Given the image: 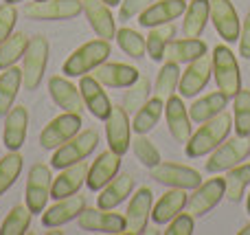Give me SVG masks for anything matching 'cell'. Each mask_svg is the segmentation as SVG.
Listing matches in <instances>:
<instances>
[{
    "label": "cell",
    "mask_w": 250,
    "mask_h": 235,
    "mask_svg": "<svg viewBox=\"0 0 250 235\" xmlns=\"http://www.w3.org/2000/svg\"><path fill=\"white\" fill-rule=\"evenodd\" d=\"M16 22H18V9L16 4L11 2H4L0 4V44L13 33L16 29Z\"/></svg>",
    "instance_id": "44"
},
{
    "label": "cell",
    "mask_w": 250,
    "mask_h": 235,
    "mask_svg": "<svg viewBox=\"0 0 250 235\" xmlns=\"http://www.w3.org/2000/svg\"><path fill=\"white\" fill-rule=\"evenodd\" d=\"M48 92H51L53 101H55L57 106H60L64 112H75V114H82L83 112V99H82V92H79V88L75 86V84H70L68 79L60 77V75H55V77L48 79Z\"/></svg>",
    "instance_id": "24"
},
{
    "label": "cell",
    "mask_w": 250,
    "mask_h": 235,
    "mask_svg": "<svg viewBox=\"0 0 250 235\" xmlns=\"http://www.w3.org/2000/svg\"><path fill=\"white\" fill-rule=\"evenodd\" d=\"M132 189H134L132 174H121V176L117 174L97 196V207L99 209H117L125 198L132 193Z\"/></svg>",
    "instance_id": "29"
},
{
    "label": "cell",
    "mask_w": 250,
    "mask_h": 235,
    "mask_svg": "<svg viewBox=\"0 0 250 235\" xmlns=\"http://www.w3.org/2000/svg\"><path fill=\"white\" fill-rule=\"evenodd\" d=\"M239 55L250 60V11H248V16L244 18L242 33H239Z\"/></svg>",
    "instance_id": "47"
},
{
    "label": "cell",
    "mask_w": 250,
    "mask_h": 235,
    "mask_svg": "<svg viewBox=\"0 0 250 235\" xmlns=\"http://www.w3.org/2000/svg\"><path fill=\"white\" fill-rule=\"evenodd\" d=\"M132 145H134V154H136V158L143 163L145 167H149V170H154L156 165H160V152L156 150V145L151 143L149 139H147L145 134H138V136H134V141H132Z\"/></svg>",
    "instance_id": "43"
},
{
    "label": "cell",
    "mask_w": 250,
    "mask_h": 235,
    "mask_svg": "<svg viewBox=\"0 0 250 235\" xmlns=\"http://www.w3.org/2000/svg\"><path fill=\"white\" fill-rule=\"evenodd\" d=\"M185 11H187V0H154V2L138 16V22H141V26H145V29H151V26L173 22Z\"/></svg>",
    "instance_id": "22"
},
{
    "label": "cell",
    "mask_w": 250,
    "mask_h": 235,
    "mask_svg": "<svg viewBox=\"0 0 250 235\" xmlns=\"http://www.w3.org/2000/svg\"><path fill=\"white\" fill-rule=\"evenodd\" d=\"M79 92H82L83 106L90 110L92 117L97 119H108L112 112V104H110L108 95L104 90V84L95 77V75H82V82H79Z\"/></svg>",
    "instance_id": "16"
},
{
    "label": "cell",
    "mask_w": 250,
    "mask_h": 235,
    "mask_svg": "<svg viewBox=\"0 0 250 235\" xmlns=\"http://www.w3.org/2000/svg\"><path fill=\"white\" fill-rule=\"evenodd\" d=\"M22 165H24V158L18 152H9L0 161V196L16 185V180L22 174Z\"/></svg>",
    "instance_id": "39"
},
{
    "label": "cell",
    "mask_w": 250,
    "mask_h": 235,
    "mask_svg": "<svg viewBox=\"0 0 250 235\" xmlns=\"http://www.w3.org/2000/svg\"><path fill=\"white\" fill-rule=\"evenodd\" d=\"M211 22L224 42H239L242 24H239V16L230 0H211Z\"/></svg>",
    "instance_id": "15"
},
{
    "label": "cell",
    "mask_w": 250,
    "mask_h": 235,
    "mask_svg": "<svg viewBox=\"0 0 250 235\" xmlns=\"http://www.w3.org/2000/svg\"><path fill=\"white\" fill-rule=\"evenodd\" d=\"M149 88H151V84L145 75H141L132 86H127L125 97H123V108L127 110V114H134L147 99H149Z\"/></svg>",
    "instance_id": "40"
},
{
    "label": "cell",
    "mask_w": 250,
    "mask_h": 235,
    "mask_svg": "<svg viewBox=\"0 0 250 235\" xmlns=\"http://www.w3.org/2000/svg\"><path fill=\"white\" fill-rule=\"evenodd\" d=\"M180 68L173 62H165L163 68H160L158 77H156V86H154V97L167 101L173 95V90H178V84H180Z\"/></svg>",
    "instance_id": "37"
},
{
    "label": "cell",
    "mask_w": 250,
    "mask_h": 235,
    "mask_svg": "<svg viewBox=\"0 0 250 235\" xmlns=\"http://www.w3.org/2000/svg\"><path fill=\"white\" fill-rule=\"evenodd\" d=\"M239 235H250V224H246V227L239 231Z\"/></svg>",
    "instance_id": "49"
},
{
    "label": "cell",
    "mask_w": 250,
    "mask_h": 235,
    "mask_svg": "<svg viewBox=\"0 0 250 235\" xmlns=\"http://www.w3.org/2000/svg\"><path fill=\"white\" fill-rule=\"evenodd\" d=\"M53 187V176L51 167L44 163H35L29 170V178H26V207L31 214H44L46 209V200L51 198Z\"/></svg>",
    "instance_id": "7"
},
{
    "label": "cell",
    "mask_w": 250,
    "mask_h": 235,
    "mask_svg": "<svg viewBox=\"0 0 250 235\" xmlns=\"http://www.w3.org/2000/svg\"><path fill=\"white\" fill-rule=\"evenodd\" d=\"M4 2H11V4H16V2H22V0H4Z\"/></svg>",
    "instance_id": "51"
},
{
    "label": "cell",
    "mask_w": 250,
    "mask_h": 235,
    "mask_svg": "<svg viewBox=\"0 0 250 235\" xmlns=\"http://www.w3.org/2000/svg\"><path fill=\"white\" fill-rule=\"evenodd\" d=\"M226 196V183L224 178H211L207 183H202L198 189L193 192V196L187 202V211L193 218L207 215L211 209H215L220 205V200Z\"/></svg>",
    "instance_id": "14"
},
{
    "label": "cell",
    "mask_w": 250,
    "mask_h": 235,
    "mask_svg": "<svg viewBox=\"0 0 250 235\" xmlns=\"http://www.w3.org/2000/svg\"><path fill=\"white\" fill-rule=\"evenodd\" d=\"M26 130H29V110L24 106H13L4 119L2 141L9 152H18L26 141Z\"/></svg>",
    "instance_id": "23"
},
{
    "label": "cell",
    "mask_w": 250,
    "mask_h": 235,
    "mask_svg": "<svg viewBox=\"0 0 250 235\" xmlns=\"http://www.w3.org/2000/svg\"><path fill=\"white\" fill-rule=\"evenodd\" d=\"M213 77L215 84L226 97H235L242 90V70H239L237 57L226 44H217L213 48Z\"/></svg>",
    "instance_id": "3"
},
{
    "label": "cell",
    "mask_w": 250,
    "mask_h": 235,
    "mask_svg": "<svg viewBox=\"0 0 250 235\" xmlns=\"http://www.w3.org/2000/svg\"><path fill=\"white\" fill-rule=\"evenodd\" d=\"M211 75H213V57L208 53H204L202 57L191 62L185 73L180 75V84H178L180 97H195L200 90L207 88V84L211 82Z\"/></svg>",
    "instance_id": "13"
},
{
    "label": "cell",
    "mask_w": 250,
    "mask_h": 235,
    "mask_svg": "<svg viewBox=\"0 0 250 235\" xmlns=\"http://www.w3.org/2000/svg\"><path fill=\"white\" fill-rule=\"evenodd\" d=\"M187 189H173L169 187V192H165L158 198L154 207H151V220L156 224H169V220L176 218L182 209L187 207Z\"/></svg>",
    "instance_id": "27"
},
{
    "label": "cell",
    "mask_w": 250,
    "mask_h": 235,
    "mask_svg": "<svg viewBox=\"0 0 250 235\" xmlns=\"http://www.w3.org/2000/svg\"><path fill=\"white\" fill-rule=\"evenodd\" d=\"M246 209H248V214H250V193H248V200H246Z\"/></svg>",
    "instance_id": "50"
},
{
    "label": "cell",
    "mask_w": 250,
    "mask_h": 235,
    "mask_svg": "<svg viewBox=\"0 0 250 235\" xmlns=\"http://www.w3.org/2000/svg\"><path fill=\"white\" fill-rule=\"evenodd\" d=\"M22 86V68L16 64L9 66L0 75V114L7 117V112L13 108V101L18 97V90Z\"/></svg>",
    "instance_id": "31"
},
{
    "label": "cell",
    "mask_w": 250,
    "mask_h": 235,
    "mask_svg": "<svg viewBox=\"0 0 250 235\" xmlns=\"http://www.w3.org/2000/svg\"><path fill=\"white\" fill-rule=\"evenodd\" d=\"M105 139H108V148L121 156L132 148V123L123 106H112V112L105 119Z\"/></svg>",
    "instance_id": "11"
},
{
    "label": "cell",
    "mask_w": 250,
    "mask_h": 235,
    "mask_svg": "<svg viewBox=\"0 0 250 235\" xmlns=\"http://www.w3.org/2000/svg\"><path fill=\"white\" fill-rule=\"evenodd\" d=\"M83 209H86V198L73 193V196L62 198V200H57L53 207H48V209L42 214V224L48 229L64 227V224L77 220Z\"/></svg>",
    "instance_id": "18"
},
{
    "label": "cell",
    "mask_w": 250,
    "mask_h": 235,
    "mask_svg": "<svg viewBox=\"0 0 250 235\" xmlns=\"http://www.w3.org/2000/svg\"><path fill=\"white\" fill-rule=\"evenodd\" d=\"M193 220L195 218L189 211H187V214H178L176 218L169 220V227H167V231H165V235H191L193 233V227H195Z\"/></svg>",
    "instance_id": "45"
},
{
    "label": "cell",
    "mask_w": 250,
    "mask_h": 235,
    "mask_svg": "<svg viewBox=\"0 0 250 235\" xmlns=\"http://www.w3.org/2000/svg\"><path fill=\"white\" fill-rule=\"evenodd\" d=\"M176 35V26L173 22H167V24H158V26H151L149 29V35L145 38V44H147V53L154 62H160L165 57V48L167 44L173 40Z\"/></svg>",
    "instance_id": "34"
},
{
    "label": "cell",
    "mask_w": 250,
    "mask_h": 235,
    "mask_svg": "<svg viewBox=\"0 0 250 235\" xmlns=\"http://www.w3.org/2000/svg\"><path fill=\"white\" fill-rule=\"evenodd\" d=\"M151 178H156V183L165 185V187L173 189H198L202 185V174L193 167L180 165V163H160L151 170Z\"/></svg>",
    "instance_id": "8"
},
{
    "label": "cell",
    "mask_w": 250,
    "mask_h": 235,
    "mask_svg": "<svg viewBox=\"0 0 250 235\" xmlns=\"http://www.w3.org/2000/svg\"><path fill=\"white\" fill-rule=\"evenodd\" d=\"M233 128L239 136H250V90H239L235 95Z\"/></svg>",
    "instance_id": "41"
},
{
    "label": "cell",
    "mask_w": 250,
    "mask_h": 235,
    "mask_svg": "<svg viewBox=\"0 0 250 235\" xmlns=\"http://www.w3.org/2000/svg\"><path fill=\"white\" fill-rule=\"evenodd\" d=\"M79 132H82V114L62 112L40 132V145L44 150H57Z\"/></svg>",
    "instance_id": "9"
},
{
    "label": "cell",
    "mask_w": 250,
    "mask_h": 235,
    "mask_svg": "<svg viewBox=\"0 0 250 235\" xmlns=\"http://www.w3.org/2000/svg\"><path fill=\"white\" fill-rule=\"evenodd\" d=\"M250 156V139L248 136H235L229 139L213 150L211 158L207 161V171L208 174H220V171H229L237 167L242 161Z\"/></svg>",
    "instance_id": "6"
},
{
    "label": "cell",
    "mask_w": 250,
    "mask_h": 235,
    "mask_svg": "<svg viewBox=\"0 0 250 235\" xmlns=\"http://www.w3.org/2000/svg\"><path fill=\"white\" fill-rule=\"evenodd\" d=\"M92 73L108 88H127L141 77V73H138L134 66L121 64V62H112V64H105L104 62V64H99Z\"/></svg>",
    "instance_id": "26"
},
{
    "label": "cell",
    "mask_w": 250,
    "mask_h": 235,
    "mask_svg": "<svg viewBox=\"0 0 250 235\" xmlns=\"http://www.w3.org/2000/svg\"><path fill=\"white\" fill-rule=\"evenodd\" d=\"M97 143H99V134L95 130H82L79 134H75L70 141H66L64 145L55 150L51 158V167L64 170V167L75 165L79 161H86L97 150Z\"/></svg>",
    "instance_id": "5"
},
{
    "label": "cell",
    "mask_w": 250,
    "mask_h": 235,
    "mask_svg": "<svg viewBox=\"0 0 250 235\" xmlns=\"http://www.w3.org/2000/svg\"><path fill=\"white\" fill-rule=\"evenodd\" d=\"M163 112H165V101L163 99H158V97L147 99L145 104L134 112V121H132L134 132H136V134H147V132H151Z\"/></svg>",
    "instance_id": "32"
},
{
    "label": "cell",
    "mask_w": 250,
    "mask_h": 235,
    "mask_svg": "<svg viewBox=\"0 0 250 235\" xmlns=\"http://www.w3.org/2000/svg\"><path fill=\"white\" fill-rule=\"evenodd\" d=\"M88 163L79 161L75 165H68L64 170H60V176L53 178V187H51V198L62 200V198H68L73 193H77L82 189V185L88 178Z\"/></svg>",
    "instance_id": "21"
},
{
    "label": "cell",
    "mask_w": 250,
    "mask_h": 235,
    "mask_svg": "<svg viewBox=\"0 0 250 235\" xmlns=\"http://www.w3.org/2000/svg\"><path fill=\"white\" fill-rule=\"evenodd\" d=\"M29 35L26 33H11L2 44H0V70L13 66L22 55H24L26 46H29Z\"/></svg>",
    "instance_id": "36"
},
{
    "label": "cell",
    "mask_w": 250,
    "mask_h": 235,
    "mask_svg": "<svg viewBox=\"0 0 250 235\" xmlns=\"http://www.w3.org/2000/svg\"><path fill=\"white\" fill-rule=\"evenodd\" d=\"M83 11L90 22L92 31L104 40L117 38V24L114 18L110 13V4H105L104 0H83Z\"/></svg>",
    "instance_id": "25"
},
{
    "label": "cell",
    "mask_w": 250,
    "mask_h": 235,
    "mask_svg": "<svg viewBox=\"0 0 250 235\" xmlns=\"http://www.w3.org/2000/svg\"><path fill=\"white\" fill-rule=\"evenodd\" d=\"M233 128V117L226 110H222L220 114H215L213 119L202 121V126L198 128V132L191 134V139L185 143V152L189 158H198L204 154L213 152L215 148H220L230 134Z\"/></svg>",
    "instance_id": "1"
},
{
    "label": "cell",
    "mask_w": 250,
    "mask_h": 235,
    "mask_svg": "<svg viewBox=\"0 0 250 235\" xmlns=\"http://www.w3.org/2000/svg\"><path fill=\"white\" fill-rule=\"evenodd\" d=\"M207 53V42L200 38H185V40H171L165 48V62L173 64H191L193 60L202 57Z\"/></svg>",
    "instance_id": "28"
},
{
    "label": "cell",
    "mask_w": 250,
    "mask_h": 235,
    "mask_svg": "<svg viewBox=\"0 0 250 235\" xmlns=\"http://www.w3.org/2000/svg\"><path fill=\"white\" fill-rule=\"evenodd\" d=\"M110 40H90V42L82 44L79 48H75L73 55L64 62V75L66 77H82L97 68L99 64H104L110 57Z\"/></svg>",
    "instance_id": "2"
},
{
    "label": "cell",
    "mask_w": 250,
    "mask_h": 235,
    "mask_svg": "<svg viewBox=\"0 0 250 235\" xmlns=\"http://www.w3.org/2000/svg\"><path fill=\"white\" fill-rule=\"evenodd\" d=\"M226 104H229V97H226L222 90L220 92H211V95L198 99L189 108L191 121L202 123V121H207V119H213L215 114H220L222 110H226Z\"/></svg>",
    "instance_id": "33"
},
{
    "label": "cell",
    "mask_w": 250,
    "mask_h": 235,
    "mask_svg": "<svg viewBox=\"0 0 250 235\" xmlns=\"http://www.w3.org/2000/svg\"><path fill=\"white\" fill-rule=\"evenodd\" d=\"M224 183H226V198L233 202L242 200L244 192L250 185V163H239L237 167L229 170L224 176Z\"/></svg>",
    "instance_id": "35"
},
{
    "label": "cell",
    "mask_w": 250,
    "mask_h": 235,
    "mask_svg": "<svg viewBox=\"0 0 250 235\" xmlns=\"http://www.w3.org/2000/svg\"><path fill=\"white\" fill-rule=\"evenodd\" d=\"M119 167H121V154L112 152V150L101 152L95 158V163L88 167V178H86L88 189H92V192L104 189L119 174Z\"/></svg>",
    "instance_id": "20"
},
{
    "label": "cell",
    "mask_w": 250,
    "mask_h": 235,
    "mask_svg": "<svg viewBox=\"0 0 250 235\" xmlns=\"http://www.w3.org/2000/svg\"><path fill=\"white\" fill-rule=\"evenodd\" d=\"M31 218L33 214L29 211V207H13L11 211L7 214V218L2 220L0 224V235H22L26 233V229L31 227Z\"/></svg>",
    "instance_id": "38"
},
{
    "label": "cell",
    "mask_w": 250,
    "mask_h": 235,
    "mask_svg": "<svg viewBox=\"0 0 250 235\" xmlns=\"http://www.w3.org/2000/svg\"><path fill=\"white\" fill-rule=\"evenodd\" d=\"M117 42L129 57H143L147 53L145 38H143L138 31L127 29V26H123V29L117 31Z\"/></svg>",
    "instance_id": "42"
},
{
    "label": "cell",
    "mask_w": 250,
    "mask_h": 235,
    "mask_svg": "<svg viewBox=\"0 0 250 235\" xmlns=\"http://www.w3.org/2000/svg\"><path fill=\"white\" fill-rule=\"evenodd\" d=\"M79 227L83 231H101V233H117L125 231V215L112 214V209H83L79 214Z\"/></svg>",
    "instance_id": "17"
},
{
    "label": "cell",
    "mask_w": 250,
    "mask_h": 235,
    "mask_svg": "<svg viewBox=\"0 0 250 235\" xmlns=\"http://www.w3.org/2000/svg\"><path fill=\"white\" fill-rule=\"evenodd\" d=\"M208 20H211V0H191L182 20L185 38H200Z\"/></svg>",
    "instance_id": "30"
},
{
    "label": "cell",
    "mask_w": 250,
    "mask_h": 235,
    "mask_svg": "<svg viewBox=\"0 0 250 235\" xmlns=\"http://www.w3.org/2000/svg\"><path fill=\"white\" fill-rule=\"evenodd\" d=\"M83 9L82 0H33L26 7V16L33 20H70Z\"/></svg>",
    "instance_id": "12"
},
{
    "label": "cell",
    "mask_w": 250,
    "mask_h": 235,
    "mask_svg": "<svg viewBox=\"0 0 250 235\" xmlns=\"http://www.w3.org/2000/svg\"><path fill=\"white\" fill-rule=\"evenodd\" d=\"M48 40L44 35H33L29 40V46H26L24 55V64H22V84H24L26 90H38L40 84L44 79V70L48 64Z\"/></svg>",
    "instance_id": "4"
},
{
    "label": "cell",
    "mask_w": 250,
    "mask_h": 235,
    "mask_svg": "<svg viewBox=\"0 0 250 235\" xmlns=\"http://www.w3.org/2000/svg\"><path fill=\"white\" fill-rule=\"evenodd\" d=\"M105 4H110V7H117V4H121V0H104Z\"/></svg>",
    "instance_id": "48"
},
{
    "label": "cell",
    "mask_w": 250,
    "mask_h": 235,
    "mask_svg": "<svg viewBox=\"0 0 250 235\" xmlns=\"http://www.w3.org/2000/svg\"><path fill=\"white\" fill-rule=\"evenodd\" d=\"M151 207H154V193L149 187H138L134 192L132 200L125 211V231L121 235H138L145 233L151 218Z\"/></svg>",
    "instance_id": "10"
},
{
    "label": "cell",
    "mask_w": 250,
    "mask_h": 235,
    "mask_svg": "<svg viewBox=\"0 0 250 235\" xmlns=\"http://www.w3.org/2000/svg\"><path fill=\"white\" fill-rule=\"evenodd\" d=\"M154 0H121V9H119V16L121 20H132L134 16H141Z\"/></svg>",
    "instance_id": "46"
},
{
    "label": "cell",
    "mask_w": 250,
    "mask_h": 235,
    "mask_svg": "<svg viewBox=\"0 0 250 235\" xmlns=\"http://www.w3.org/2000/svg\"><path fill=\"white\" fill-rule=\"evenodd\" d=\"M165 119H167L169 134L178 141V143H187L193 134L191 130V114L187 112V106L182 97H169L165 101Z\"/></svg>",
    "instance_id": "19"
}]
</instances>
